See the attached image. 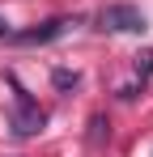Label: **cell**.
<instances>
[{"mask_svg": "<svg viewBox=\"0 0 153 157\" xmlns=\"http://www.w3.org/2000/svg\"><path fill=\"white\" fill-rule=\"evenodd\" d=\"M9 85H13V115H9V128L13 136H38L43 123H47V115H43V106L30 98V89L17 85V77L9 72Z\"/></svg>", "mask_w": 153, "mask_h": 157, "instance_id": "cell-1", "label": "cell"}, {"mask_svg": "<svg viewBox=\"0 0 153 157\" xmlns=\"http://www.w3.org/2000/svg\"><path fill=\"white\" fill-rule=\"evenodd\" d=\"M98 30H111V34H145L149 17L136 4H106L98 13Z\"/></svg>", "mask_w": 153, "mask_h": 157, "instance_id": "cell-2", "label": "cell"}, {"mask_svg": "<svg viewBox=\"0 0 153 157\" xmlns=\"http://www.w3.org/2000/svg\"><path fill=\"white\" fill-rule=\"evenodd\" d=\"M68 26H76V17H51V21H43V26H30V30H9L4 38H13V43H22V47H34V43H51V38H60Z\"/></svg>", "mask_w": 153, "mask_h": 157, "instance_id": "cell-3", "label": "cell"}, {"mask_svg": "<svg viewBox=\"0 0 153 157\" xmlns=\"http://www.w3.org/2000/svg\"><path fill=\"white\" fill-rule=\"evenodd\" d=\"M51 85H55L60 94H68V89H76V85H81V77H76V72H68V68H55V72H51Z\"/></svg>", "mask_w": 153, "mask_h": 157, "instance_id": "cell-4", "label": "cell"}, {"mask_svg": "<svg viewBox=\"0 0 153 157\" xmlns=\"http://www.w3.org/2000/svg\"><path fill=\"white\" fill-rule=\"evenodd\" d=\"M89 136H94V140H111V123H106V119H102V115H94V119H89Z\"/></svg>", "mask_w": 153, "mask_h": 157, "instance_id": "cell-5", "label": "cell"}, {"mask_svg": "<svg viewBox=\"0 0 153 157\" xmlns=\"http://www.w3.org/2000/svg\"><path fill=\"white\" fill-rule=\"evenodd\" d=\"M149 72H153V51H140V55H136V77L145 81Z\"/></svg>", "mask_w": 153, "mask_h": 157, "instance_id": "cell-6", "label": "cell"}, {"mask_svg": "<svg viewBox=\"0 0 153 157\" xmlns=\"http://www.w3.org/2000/svg\"><path fill=\"white\" fill-rule=\"evenodd\" d=\"M0 34H9V26H4V17H0Z\"/></svg>", "mask_w": 153, "mask_h": 157, "instance_id": "cell-7", "label": "cell"}]
</instances>
